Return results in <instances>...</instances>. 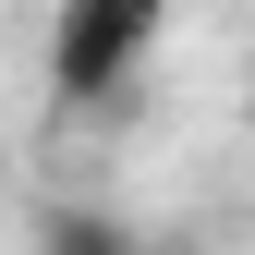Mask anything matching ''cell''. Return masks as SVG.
<instances>
[{"label": "cell", "instance_id": "cell-1", "mask_svg": "<svg viewBox=\"0 0 255 255\" xmlns=\"http://www.w3.org/2000/svg\"><path fill=\"white\" fill-rule=\"evenodd\" d=\"M158 24H170V0H61V24H49V98L61 110L122 98L134 61L158 49Z\"/></svg>", "mask_w": 255, "mask_h": 255}, {"label": "cell", "instance_id": "cell-2", "mask_svg": "<svg viewBox=\"0 0 255 255\" xmlns=\"http://www.w3.org/2000/svg\"><path fill=\"white\" fill-rule=\"evenodd\" d=\"M37 255H158L122 207H49L37 219Z\"/></svg>", "mask_w": 255, "mask_h": 255}]
</instances>
